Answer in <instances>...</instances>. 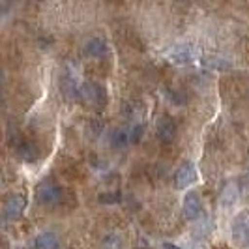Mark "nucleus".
<instances>
[{"mask_svg": "<svg viewBox=\"0 0 249 249\" xmlns=\"http://www.w3.org/2000/svg\"><path fill=\"white\" fill-rule=\"evenodd\" d=\"M79 94L88 105H92L96 109H101V107L107 105V92H105V88L101 87L100 83H94V81L83 83L81 88H79Z\"/></svg>", "mask_w": 249, "mask_h": 249, "instance_id": "f257e3e1", "label": "nucleus"}, {"mask_svg": "<svg viewBox=\"0 0 249 249\" xmlns=\"http://www.w3.org/2000/svg\"><path fill=\"white\" fill-rule=\"evenodd\" d=\"M116 199H118V195H101L100 197L101 202H114Z\"/></svg>", "mask_w": 249, "mask_h": 249, "instance_id": "dca6fc26", "label": "nucleus"}, {"mask_svg": "<svg viewBox=\"0 0 249 249\" xmlns=\"http://www.w3.org/2000/svg\"><path fill=\"white\" fill-rule=\"evenodd\" d=\"M60 197H62V187L53 182H43L36 191V200L39 204H56Z\"/></svg>", "mask_w": 249, "mask_h": 249, "instance_id": "f03ea898", "label": "nucleus"}, {"mask_svg": "<svg viewBox=\"0 0 249 249\" xmlns=\"http://www.w3.org/2000/svg\"><path fill=\"white\" fill-rule=\"evenodd\" d=\"M120 248H122V240L116 236V234L107 236L105 242H103V249H120Z\"/></svg>", "mask_w": 249, "mask_h": 249, "instance_id": "4468645a", "label": "nucleus"}, {"mask_svg": "<svg viewBox=\"0 0 249 249\" xmlns=\"http://www.w3.org/2000/svg\"><path fill=\"white\" fill-rule=\"evenodd\" d=\"M236 195H238V191L234 189V184H229V186L225 187L223 195H221V204H223V206H231V204L236 200Z\"/></svg>", "mask_w": 249, "mask_h": 249, "instance_id": "f8f14e48", "label": "nucleus"}, {"mask_svg": "<svg viewBox=\"0 0 249 249\" xmlns=\"http://www.w3.org/2000/svg\"><path fill=\"white\" fill-rule=\"evenodd\" d=\"M26 208V200L25 197H21V195H12V197H8L6 200V204H4V219L6 221H15V219H19L23 212H25Z\"/></svg>", "mask_w": 249, "mask_h": 249, "instance_id": "7ed1b4c3", "label": "nucleus"}, {"mask_svg": "<svg viewBox=\"0 0 249 249\" xmlns=\"http://www.w3.org/2000/svg\"><path fill=\"white\" fill-rule=\"evenodd\" d=\"M58 246H60L58 236L53 232H41L34 240V249H58Z\"/></svg>", "mask_w": 249, "mask_h": 249, "instance_id": "9b49d317", "label": "nucleus"}, {"mask_svg": "<svg viewBox=\"0 0 249 249\" xmlns=\"http://www.w3.org/2000/svg\"><path fill=\"white\" fill-rule=\"evenodd\" d=\"M129 133H131V142H133V144H137L139 141L142 139V135H144V125L142 124L133 125V127L129 129Z\"/></svg>", "mask_w": 249, "mask_h": 249, "instance_id": "2eb2a0df", "label": "nucleus"}, {"mask_svg": "<svg viewBox=\"0 0 249 249\" xmlns=\"http://www.w3.org/2000/svg\"><path fill=\"white\" fill-rule=\"evenodd\" d=\"M85 53L92 58H105L109 54V45L101 37H92L85 45Z\"/></svg>", "mask_w": 249, "mask_h": 249, "instance_id": "6e6552de", "label": "nucleus"}, {"mask_svg": "<svg viewBox=\"0 0 249 249\" xmlns=\"http://www.w3.org/2000/svg\"><path fill=\"white\" fill-rule=\"evenodd\" d=\"M17 154L26 163H34L39 160V150H37V146L34 142H21L19 148H17Z\"/></svg>", "mask_w": 249, "mask_h": 249, "instance_id": "9d476101", "label": "nucleus"}, {"mask_svg": "<svg viewBox=\"0 0 249 249\" xmlns=\"http://www.w3.org/2000/svg\"><path fill=\"white\" fill-rule=\"evenodd\" d=\"M200 212H202L200 197L195 193V191L187 193L186 199H184V213H186V217L189 219V221H195V219H199Z\"/></svg>", "mask_w": 249, "mask_h": 249, "instance_id": "0eeeda50", "label": "nucleus"}, {"mask_svg": "<svg viewBox=\"0 0 249 249\" xmlns=\"http://www.w3.org/2000/svg\"><path fill=\"white\" fill-rule=\"evenodd\" d=\"M111 144H112V148H116V150H124V148H127L129 144H133V142H131V133H129V129H124V127L114 129L111 133Z\"/></svg>", "mask_w": 249, "mask_h": 249, "instance_id": "1a4fd4ad", "label": "nucleus"}, {"mask_svg": "<svg viewBox=\"0 0 249 249\" xmlns=\"http://www.w3.org/2000/svg\"><path fill=\"white\" fill-rule=\"evenodd\" d=\"M156 135L161 142H171L176 137V124L171 116H161L156 125Z\"/></svg>", "mask_w": 249, "mask_h": 249, "instance_id": "39448f33", "label": "nucleus"}, {"mask_svg": "<svg viewBox=\"0 0 249 249\" xmlns=\"http://www.w3.org/2000/svg\"><path fill=\"white\" fill-rule=\"evenodd\" d=\"M163 249H182V248H178L175 244H163Z\"/></svg>", "mask_w": 249, "mask_h": 249, "instance_id": "f3484780", "label": "nucleus"}, {"mask_svg": "<svg viewBox=\"0 0 249 249\" xmlns=\"http://www.w3.org/2000/svg\"><path fill=\"white\" fill-rule=\"evenodd\" d=\"M232 238L238 244H249V213L238 215L232 223Z\"/></svg>", "mask_w": 249, "mask_h": 249, "instance_id": "423d86ee", "label": "nucleus"}, {"mask_svg": "<svg viewBox=\"0 0 249 249\" xmlns=\"http://www.w3.org/2000/svg\"><path fill=\"white\" fill-rule=\"evenodd\" d=\"M173 58H175L176 62H187V60L191 58V51L187 49L186 45L176 47V49L173 51Z\"/></svg>", "mask_w": 249, "mask_h": 249, "instance_id": "ddd939ff", "label": "nucleus"}, {"mask_svg": "<svg viewBox=\"0 0 249 249\" xmlns=\"http://www.w3.org/2000/svg\"><path fill=\"white\" fill-rule=\"evenodd\" d=\"M197 180V169L191 163H184L175 175V186L178 189H186Z\"/></svg>", "mask_w": 249, "mask_h": 249, "instance_id": "20e7f679", "label": "nucleus"}]
</instances>
